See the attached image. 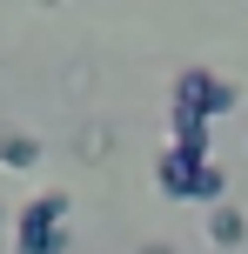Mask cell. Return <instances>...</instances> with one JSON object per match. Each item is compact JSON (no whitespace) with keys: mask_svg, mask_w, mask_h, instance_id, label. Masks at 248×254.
<instances>
[{"mask_svg":"<svg viewBox=\"0 0 248 254\" xmlns=\"http://www.w3.org/2000/svg\"><path fill=\"white\" fill-rule=\"evenodd\" d=\"M13 254H67V194H34L13 228Z\"/></svg>","mask_w":248,"mask_h":254,"instance_id":"6da1fadb","label":"cell"},{"mask_svg":"<svg viewBox=\"0 0 248 254\" xmlns=\"http://www.w3.org/2000/svg\"><path fill=\"white\" fill-rule=\"evenodd\" d=\"M242 94L228 87L222 74H208V67H181L174 74V114H195V121H215V114H228Z\"/></svg>","mask_w":248,"mask_h":254,"instance_id":"7a4b0ae2","label":"cell"},{"mask_svg":"<svg viewBox=\"0 0 248 254\" xmlns=\"http://www.w3.org/2000/svg\"><path fill=\"white\" fill-rule=\"evenodd\" d=\"M201 167H208V161H201ZM201 167L181 161V154H168V147L155 154V181H161V194H168V201H195V174H201Z\"/></svg>","mask_w":248,"mask_h":254,"instance_id":"3957f363","label":"cell"},{"mask_svg":"<svg viewBox=\"0 0 248 254\" xmlns=\"http://www.w3.org/2000/svg\"><path fill=\"white\" fill-rule=\"evenodd\" d=\"M168 134H174V140H168V154H181V161H195V167L208 161V121L174 114V127H168Z\"/></svg>","mask_w":248,"mask_h":254,"instance_id":"277c9868","label":"cell"},{"mask_svg":"<svg viewBox=\"0 0 248 254\" xmlns=\"http://www.w3.org/2000/svg\"><path fill=\"white\" fill-rule=\"evenodd\" d=\"M208 241H215V248H242V241H248V214L228 207V201H215V207H208Z\"/></svg>","mask_w":248,"mask_h":254,"instance_id":"5b68a950","label":"cell"},{"mask_svg":"<svg viewBox=\"0 0 248 254\" xmlns=\"http://www.w3.org/2000/svg\"><path fill=\"white\" fill-rule=\"evenodd\" d=\"M0 167H13V174L40 167V140L34 134H0Z\"/></svg>","mask_w":248,"mask_h":254,"instance_id":"8992f818","label":"cell"},{"mask_svg":"<svg viewBox=\"0 0 248 254\" xmlns=\"http://www.w3.org/2000/svg\"><path fill=\"white\" fill-rule=\"evenodd\" d=\"M222 188H228V174H222V167L208 161V167L195 174V201H208V207H215V201H222Z\"/></svg>","mask_w":248,"mask_h":254,"instance_id":"52a82bcc","label":"cell"},{"mask_svg":"<svg viewBox=\"0 0 248 254\" xmlns=\"http://www.w3.org/2000/svg\"><path fill=\"white\" fill-rule=\"evenodd\" d=\"M141 254H174V248H161V241H148V248H141Z\"/></svg>","mask_w":248,"mask_h":254,"instance_id":"ba28073f","label":"cell"},{"mask_svg":"<svg viewBox=\"0 0 248 254\" xmlns=\"http://www.w3.org/2000/svg\"><path fill=\"white\" fill-rule=\"evenodd\" d=\"M0 221H7V207H0Z\"/></svg>","mask_w":248,"mask_h":254,"instance_id":"9c48e42d","label":"cell"}]
</instances>
